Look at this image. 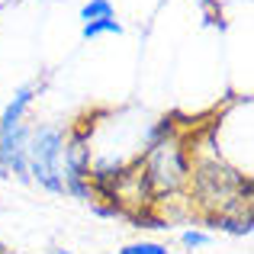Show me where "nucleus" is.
<instances>
[{"label":"nucleus","mask_w":254,"mask_h":254,"mask_svg":"<svg viewBox=\"0 0 254 254\" xmlns=\"http://www.w3.org/2000/svg\"><path fill=\"white\" fill-rule=\"evenodd\" d=\"M190 193L203 216H251V177L219 155H190Z\"/></svg>","instance_id":"1"},{"label":"nucleus","mask_w":254,"mask_h":254,"mask_svg":"<svg viewBox=\"0 0 254 254\" xmlns=\"http://www.w3.org/2000/svg\"><path fill=\"white\" fill-rule=\"evenodd\" d=\"M64 129L55 123H39L29 129L26 142V164H29V180L39 184L52 196H64Z\"/></svg>","instance_id":"2"},{"label":"nucleus","mask_w":254,"mask_h":254,"mask_svg":"<svg viewBox=\"0 0 254 254\" xmlns=\"http://www.w3.org/2000/svg\"><path fill=\"white\" fill-rule=\"evenodd\" d=\"M142 161V171L148 177L151 190H155V199H168L177 196L180 190H187L190 184V148L184 145V138H174V142H164L158 148L138 155Z\"/></svg>","instance_id":"3"},{"label":"nucleus","mask_w":254,"mask_h":254,"mask_svg":"<svg viewBox=\"0 0 254 254\" xmlns=\"http://www.w3.org/2000/svg\"><path fill=\"white\" fill-rule=\"evenodd\" d=\"M42 93V81H29L23 84L16 93H13V100L3 106V113H0V129H6V126H16L26 119V113H29V106L36 103V97Z\"/></svg>","instance_id":"4"},{"label":"nucleus","mask_w":254,"mask_h":254,"mask_svg":"<svg viewBox=\"0 0 254 254\" xmlns=\"http://www.w3.org/2000/svg\"><path fill=\"white\" fill-rule=\"evenodd\" d=\"M174 138H180L174 116L155 119V123L145 129V135H142V155H145V151H151V148H158V145H164V142H174Z\"/></svg>","instance_id":"5"},{"label":"nucleus","mask_w":254,"mask_h":254,"mask_svg":"<svg viewBox=\"0 0 254 254\" xmlns=\"http://www.w3.org/2000/svg\"><path fill=\"white\" fill-rule=\"evenodd\" d=\"M212 232H225L235 238H248L254 232V216H206L203 219Z\"/></svg>","instance_id":"6"},{"label":"nucleus","mask_w":254,"mask_h":254,"mask_svg":"<svg viewBox=\"0 0 254 254\" xmlns=\"http://www.w3.org/2000/svg\"><path fill=\"white\" fill-rule=\"evenodd\" d=\"M81 36H84V39L123 36V23H119L116 16H110V19H93V23H84V26H81Z\"/></svg>","instance_id":"7"},{"label":"nucleus","mask_w":254,"mask_h":254,"mask_svg":"<svg viewBox=\"0 0 254 254\" xmlns=\"http://www.w3.org/2000/svg\"><path fill=\"white\" fill-rule=\"evenodd\" d=\"M116 16V10H113L110 0H87L81 6V23H93V19H110Z\"/></svg>","instance_id":"8"},{"label":"nucleus","mask_w":254,"mask_h":254,"mask_svg":"<svg viewBox=\"0 0 254 254\" xmlns=\"http://www.w3.org/2000/svg\"><path fill=\"white\" fill-rule=\"evenodd\" d=\"M180 245L184 248H206V245H212V232H206V229H187V232H180Z\"/></svg>","instance_id":"9"},{"label":"nucleus","mask_w":254,"mask_h":254,"mask_svg":"<svg viewBox=\"0 0 254 254\" xmlns=\"http://www.w3.org/2000/svg\"><path fill=\"white\" fill-rule=\"evenodd\" d=\"M116 254H171V251H168V245H161V242H129Z\"/></svg>","instance_id":"10"},{"label":"nucleus","mask_w":254,"mask_h":254,"mask_svg":"<svg viewBox=\"0 0 254 254\" xmlns=\"http://www.w3.org/2000/svg\"><path fill=\"white\" fill-rule=\"evenodd\" d=\"M199 3L209 10V23H219V26H222V19H216V13H219V3H216V0H199Z\"/></svg>","instance_id":"11"},{"label":"nucleus","mask_w":254,"mask_h":254,"mask_svg":"<svg viewBox=\"0 0 254 254\" xmlns=\"http://www.w3.org/2000/svg\"><path fill=\"white\" fill-rule=\"evenodd\" d=\"M49 254H71V251H64V248H49Z\"/></svg>","instance_id":"12"}]
</instances>
